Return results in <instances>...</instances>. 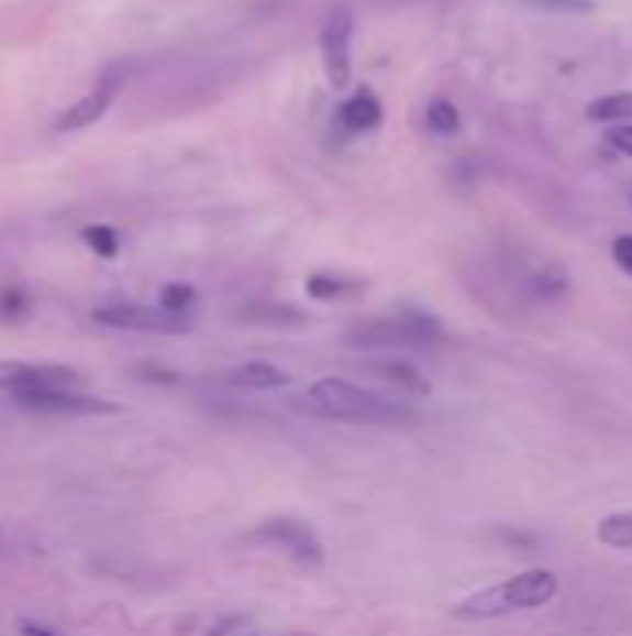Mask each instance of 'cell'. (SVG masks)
<instances>
[{"instance_id":"17","label":"cell","mask_w":632,"mask_h":636,"mask_svg":"<svg viewBox=\"0 0 632 636\" xmlns=\"http://www.w3.org/2000/svg\"><path fill=\"white\" fill-rule=\"evenodd\" d=\"M532 290H536L540 298H562L569 290V272L562 268V264H543V268L536 272V279H532Z\"/></svg>"},{"instance_id":"25","label":"cell","mask_w":632,"mask_h":636,"mask_svg":"<svg viewBox=\"0 0 632 636\" xmlns=\"http://www.w3.org/2000/svg\"><path fill=\"white\" fill-rule=\"evenodd\" d=\"M23 636H56V633H53V629H45V625L23 622Z\"/></svg>"},{"instance_id":"9","label":"cell","mask_w":632,"mask_h":636,"mask_svg":"<svg viewBox=\"0 0 632 636\" xmlns=\"http://www.w3.org/2000/svg\"><path fill=\"white\" fill-rule=\"evenodd\" d=\"M37 387H82V376L67 365H31V361H0V391L19 395V391Z\"/></svg>"},{"instance_id":"22","label":"cell","mask_w":632,"mask_h":636,"mask_svg":"<svg viewBox=\"0 0 632 636\" xmlns=\"http://www.w3.org/2000/svg\"><path fill=\"white\" fill-rule=\"evenodd\" d=\"M26 312H31V298H26V290H0V320H23Z\"/></svg>"},{"instance_id":"13","label":"cell","mask_w":632,"mask_h":636,"mask_svg":"<svg viewBox=\"0 0 632 636\" xmlns=\"http://www.w3.org/2000/svg\"><path fill=\"white\" fill-rule=\"evenodd\" d=\"M585 116L591 123H610V127H621V123H632V94H607V97H596L588 105Z\"/></svg>"},{"instance_id":"16","label":"cell","mask_w":632,"mask_h":636,"mask_svg":"<svg viewBox=\"0 0 632 636\" xmlns=\"http://www.w3.org/2000/svg\"><path fill=\"white\" fill-rule=\"evenodd\" d=\"M424 127L432 134H443V139H451V134H458L462 116H458V109H454L451 101H432V105H428V112H424Z\"/></svg>"},{"instance_id":"14","label":"cell","mask_w":632,"mask_h":636,"mask_svg":"<svg viewBox=\"0 0 632 636\" xmlns=\"http://www.w3.org/2000/svg\"><path fill=\"white\" fill-rule=\"evenodd\" d=\"M239 320H250V325H276V328L306 325V317H301L298 309H290V306H268V301H260V306H242V309H239Z\"/></svg>"},{"instance_id":"7","label":"cell","mask_w":632,"mask_h":636,"mask_svg":"<svg viewBox=\"0 0 632 636\" xmlns=\"http://www.w3.org/2000/svg\"><path fill=\"white\" fill-rule=\"evenodd\" d=\"M253 540L268 544V547H279L287 551L295 562H306V566H317L324 559V547H320L317 533L309 525L295 522V517H276V522H265L253 533Z\"/></svg>"},{"instance_id":"5","label":"cell","mask_w":632,"mask_h":636,"mask_svg":"<svg viewBox=\"0 0 632 636\" xmlns=\"http://www.w3.org/2000/svg\"><path fill=\"white\" fill-rule=\"evenodd\" d=\"M93 320L104 328L120 331H153V336H182L190 331V317L168 312L164 306H138V301H112V306H97Z\"/></svg>"},{"instance_id":"1","label":"cell","mask_w":632,"mask_h":636,"mask_svg":"<svg viewBox=\"0 0 632 636\" xmlns=\"http://www.w3.org/2000/svg\"><path fill=\"white\" fill-rule=\"evenodd\" d=\"M298 409L309 417L346 420V425H391L395 428V425H413L417 420L410 406L350 384V380H317V384L298 398Z\"/></svg>"},{"instance_id":"3","label":"cell","mask_w":632,"mask_h":636,"mask_svg":"<svg viewBox=\"0 0 632 636\" xmlns=\"http://www.w3.org/2000/svg\"><path fill=\"white\" fill-rule=\"evenodd\" d=\"M443 339V325L424 309H406L398 317L362 320L346 331L350 347L362 350H395V347H428V342Z\"/></svg>"},{"instance_id":"11","label":"cell","mask_w":632,"mask_h":636,"mask_svg":"<svg viewBox=\"0 0 632 636\" xmlns=\"http://www.w3.org/2000/svg\"><path fill=\"white\" fill-rule=\"evenodd\" d=\"M368 373L376 380H384L391 391H402V395H432V384H428V376L421 369H413L410 361H376V365H368Z\"/></svg>"},{"instance_id":"18","label":"cell","mask_w":632,"mask_h":636,"mask_svg":"<svg viewBox=\"0 0 632 636\" xmlns=\"http://www.w3.org/2000/svg\"><path fill=\"white\" fill-rule=\"evenodd\" d=\"M354 290V283L350 279H339V276H328V272H313V276L306 279V295L317 298V301H332V298H343Z\"/></svg>"},{"instance_id":"15","label":"cell","mask_w":632,"mask_h":636,"mask_svg":"<svg viewBox=\"0 0 632 636\" xmlns=\"http://www.w3.org/2000/svg\"><path fill=\"white\" fill-rule=\"evenodd\" d=\"M599 544L614 547V551H629L632 547V511H618V514H607L596 528Z\"/></svg>"},{"instance_id":"19","label":"cell","mask_w":632,"mask_h":636,"mask_svg":"<svg viewBox=\"0 0 632 636\" xmlns=\"http://www.w3.org/2000/svg\"><path fill=\"white\" fill-rule=\"evenodd\" d=\"M160 306L168 312H179V317H190L193 306H198V290L187 287V283H168L160 290Z\"/></svg>"},{"instance_id":"20","label":"cell","mask_w":632,"mask_h":636,"mask_svg":"<svg viewBox=\"0 0 632 636\" xmlns=\"http://www.w3.org/2000/svg\"><path fill=\"white\" fill-rule=\"evenodd\" d=\"M82 242L97 253V257H115V253H120V234L112 228H101V223H97V228H86Z\"/></svg>"},{"instance_id":"4","label":"cell","mask_w":632,"mask_h":636,"mask_svg":"<svg viewBox=\"0 0 632 636\" xmlns=\"http://www.w3.org/2000/svg\"><path fill=\"white\" fill-rule=\"evenodd\" d=\"M320 61L332 90H350L354 83V12L335 8L320 26Z\"/></svg>"},{"instance_id":"12","label":"cell","mask_w":632,"mask_h":636,"mask_svg":"<svg viewBox=\"0 0 632 636\" xmlns=\"http://www.w3.org/2000/svg\"><path fill=\"white\" fill-rule=\"evenodd\" d=\"M228 380L235 387H250V391H271V387H287L290 376L271 361H242L228 373Z\"/></svg>"},{"instance_id":"24","label":"cell","mask_w":632,"mask_h":636,"mask_svg":"<svg viewBox=\"0 0 632 636\" xmlns=\"http://www.w3.org/2000/svg\"><path fill=\"white\" fill-rule=\"evenodd\" d=\"M607 145H614L618 153L632 156V123H621V127H610L607 131Z\"/></svg>"},{"instance_id":"2","label":"cell","mask_w":632,"mask_h":636,"mask_svg":"<svg viewBox=\"0 0 632 636\" xmlns=\"http://www.w3.org/2000/svg\"><path fill=\"white\" fill-rule=\"evenodd\" d=\"M554 595H558V577L551 570H529L462 600L454 606V618L480 622V618H502V614L513 611H536V606L551 603Z\"/></svg>"},{"instance_id":"23","label":"cell","mask_w":632,"mask_h":636,"mask_svg":"<svg viewBox=\"0 0 632 636\" xmlns=\"http://www.w3.org/2000/svg\"><path fill=\"white\" fill-rule=\"evenodd\" d=\"M610 257L625 276H632V234H618L614 242H610Z\"/></svg>"},{"instance_id":"10","label":"cell","mask_w":632,"mask_h":636,"mask_svg":"<svg viewBox=\"0 0 632 636\" xmlns=\"http://www.w3.org/2000/svg\"><path fill=\"white\" fill-rule=\"evenodd\" d=\"M335 116L350 134H368L384 123V105H379V97L368 90V86H357V90L339 105Z\"/></svg>"},{"instance_id":"21","label":"cell","mask_w":632,"mask_h":636,"mask_svg":"<svg viewBox=\"0 0 632 636\" xmlns=\"http://www.w3.org/2000/svg\"><path fill=\"white\" fill-rule=\"evenodd\" d=\"M524 8H540V12L554 15H585L596 8V0H521Z\"/></svg>"},{"instance_id":"6","label":"cell","mask_w":632,"mask_h":636,"mask_svg":"<svg viewBox=\"0 0 632 636\" xmlns=\"http://www.w3.org/2000/svg\"><path fill=\"white\" fill-rule=\"evenodd\" d=\"M12 403L26 414H45V417H93V414H112V403L90 395L82 387H37V391H19Z\"/></svg>"},{"instance_id":"8","label":"cell","mask_w":632,"mask_h":636,"mask_svg":"<svg viewBox=\"0 0 632 636\" xmlns=\"http://www.w3.org/2000/svg\"><path fill=\"white\" fill-rule=\"evenodd\" d=\"M123 86V67H112V72H104L101 78H97V86L90 94L82 97V101H75L71 109H64L60 116L53 120V131H79V127H90L101 120L104 112H109V105L115 101V94H120Z\"/></svg>"}]
</instances>
